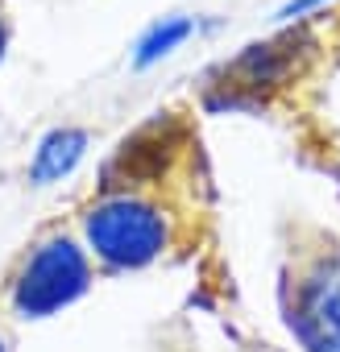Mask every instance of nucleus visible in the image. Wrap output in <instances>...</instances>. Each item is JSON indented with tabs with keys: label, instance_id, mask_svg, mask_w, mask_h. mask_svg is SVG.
Wrapping results in <instances>:
<instances>
[{
	"label": "nucleus",
	"instance_id": "f257e3e1",
	"mask_svg": "<svg viewBox=\"0 0 340 352\" xmlns=\"http://www.w3.org/2000/svg\"><path fill=\"white\" fill-rule=\"evenodd\" d=\"M187 157L191 141L162 120L120 145L100 191L79 212V241L100 270H145L179 245L195 187L179 191V183L162 179H170Z\"/></svg>",
	"mask_w": 340,
	"mask_h": 352
},
{
	"label": "nucleus",
	"instance_id": "39448f33",
	"mask_svg": "<svg viewBox=\"0 0 340 352\" xmlns=\"http://www.w3.org/2000/svg\"><path fill=\"white\" fill-rule=\"evenodd\" d=\"M183 34H187V25H183V21H179V25H170V30H166V34H162V30H158V34H153V38H149V42H145V54H141V58H153V54H162V50H166V46H170V42H179V38H183Z\"/></svg>",
	"mask_w": 340,
	"mask_h": 352
},
{
	"label": "nucleus",
	"instance_id": "7ed1b4c3",
	"mask_svg": "<svg viewBox=\"0 0 340 352\" xmlns=\"http://www.w3.org/2000/svg\"><path fill=\"white\" fill-rule=\"evenodd\" d=\"M96 278V261L87 257L75 232H42L17 261L9 278V307L21 319H46L71 307Z\"/></svg>",
	"mask_w": 340,
	"mask_h": 352
},
{
	"label": "nucleus",
	"instance_id": "f03ea898",
	"mask_svg": "<svg viewBox=\"0 0 340 352\" xmlns=\"http://www.w3.org/2000/svg\"><path fill=\"white\" fill-rule=\"evenodd\" d=\"M278 257V311L295 352H340V236L290 216Z\"/></svg>",
	"mask_w": 340,
	"mask_h": 352
},
{
	"label": "nucleus",
	"instance_id": "423d86ee",
	"mask_svg": "<svg viewBox=\"0 0 340 352\" xmlns=\"http://www.w3.org/2000/svg\"><path fill=\"white\" fill-rule=\"evenodd\" d=\"M233 352H286V348H278V344H241Z\"/></svg>",
	"mask_w": 340,
	"mask_h": 352
},
{
	"label": "nucleus",
	"instance_id": "6e6552de",
	"mask_svg": "<svg viewBox=\"0 0 340 352\" xmlns=\"http://www.w3.org/2000/svg\"><path fill=\"white\" fill-rule=\"evenodd\" d=\"M0 352H13V348H9V336H5V331H0Z\"/></svg>",
	"mask_w": 340,
	"mask_h": 352
},
{
	"label": "nucleus",
	"instance_id": "20e7f679",
	"mask_svg": "<svg viewBox=\"0 0 340 352\" xmlns=\"http://www.w3.org/2000/svg\"><path fill=\"white\" fill-rule=\"evenodd\" d=\"M83 145H87L83 129H59V133H50L42 141L38 157H34V183H50V179H59V174H67L79 162Z\"/></svg>",
	"mask_w": 340,
	"mask_h": 352
},
{
	"label": "nucleus",
	"instance_id": "0eeeda50",
	"mask_svg": "<svg viewBox=\"0 0 340 352\" xmlns=\"http://www.w3.org/2000/svg\"><path fill=\"white\" fill-rule=\"evenodd\" d=\"M5 42H9V25H5V17H0V54H5Z\"/></svg>",
	"mask_w": 340,
	"mask_h": 352
}]
</instances>
